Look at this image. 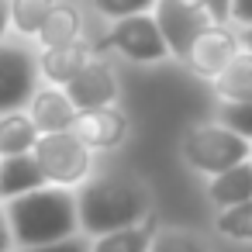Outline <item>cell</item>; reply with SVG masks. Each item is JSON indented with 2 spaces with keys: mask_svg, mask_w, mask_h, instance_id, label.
I'll return each mask as SVG.
<instances>
[{
  "mask_svg": "<svg viewBox=\"0 0 252 252\" xmlns=\"http://www.w3.org/2000/svg\"><path fill=\"white\" fill-rule=\"evenodd\" d=\"M7 221H11L14 242H21V245H42V242L66 238L80 224L76 197H69L56 183L52 187H35L28 193L11 197Z\"/></svg>",
  "mask_w": 252,
  "mask_h": 252,
  "instance_id": "obj_1",
  "label": "cell"
},
{
  "mask_svg": "<svg viewBox=\"0 0 252 252\" xmlns=\"http://www.w3.org/2000/svg\"><path fill=\"white\" fill-rule=\"evenodd\" d=\"M76 214L90 235H104L114 228L138 224L149 214V193L138 180H128V176L97 180L83 187V193L76 197Z\"/></svg>",
  "mask_w": 252,
  "mask_h": 252,
  "instance_id": "obj_2",
  "label": "cell"
},
{
  "mask_svg": "<svg viewBox=\"0 0 252 252\" xmlns=\"http://www.w3.org/2000/svg\"><path fill=\"white\" fill-rule=\"evenodd\" d=\"M35 159L45 173L49 183L56 187H73L90 173V145L73 131H42L35 142Z\"/></svg>",
  "mask_w": 252,
  "mask_h": 252,
  "instance_id": "obj_3",
  "label": "cell"
},
{
  "mask_svg": "<svg viewBox=\"0 0 252 252\" xmlns=\"http://www.w3.org/2000/svg\"><path fill=\"white\" fill-rule=\"evenodd\" d=\"M183 156L190 166H197L204 173H221V169L249 159L252 145L228 125H204V128H190L183 135Z\"/></svg>",
  "mask_w": 252,
  "mask_h": 252,
  "instance_id": "obj_4",
  "label": "cell"
},
{
  "mask_svg": "<svg viewBox=\"0 0 252 252\" xmlns=\"http://www.w3.org/2000/svg\"><path fill=\"white\" fill-rule=\"evenodd\" d=\"M38 83V59L11 42H0V114L18 111L35 97Z\"/></svg>",
  "mask_w": 252,
  "mask_h": 252,
  "instance_id": "obj_5",
  "label": "cell"
},
{
  "mask_svg": "<svg viewBox=\"0 0 252 252\" xmlns=\"http://www.w3.org/2000/svg\"><path fill=\"white\" fill-rule=\"evenodd\" d=\"M156 21L162 28V38H166L169 52L180 56V59H187L193 42L204 35V28L214 25L204 7H193L187 0H156Z\"/></svg>",
  "mask_w": 252,
  "mask_h": 252,
  "instance_id": "obj_6",
  "label": "cell"
},
{
  "mask_svg": "<svg viewBox=\"0 0 252 252\" xmlns=\"http://www.w3.org/2000/svg\"><path fill=\"white\" fill-rule=\"evenodd\" d=\"M118 52H125L128 59H138V63H156L169 52L166 38H162V28L156 18H149L145 11L142 14H128V18H118L111 38H107Z\"/></svg>",
  "mask_w": 252,
  "mask_h": 252,
  "instance_id": "obj_7",
  "label": "cell"
},
{
  "mask_svg": "<svg viewBox=\"0 0 252 252\" xmlns=\"http://www.w3.org/2000/svg\"><path fill=\"white\" fill-rule=\"evenodd\" d=\"M66 94L69 100L76 104V111H87V107H104V104H114L118 97V80L111 73L107 63H87L69 83H66Z\"/></svg>",
  "mask_w": 252,
  "mask_h": 252,
  "instance_id": "obj_8",
  "label": "cell"
},
{
  "mask_svg": "<svg viewBox=\"0 0 252 252\" xmlns=\"http://www.w3.org/2000/svg\"><path fill=\"white\" fill-rule=\"evenodd\" d=\"M73 131L90 145V149H114L125 131H128V121L118 107L104 104V107H87V111H76V121H73Z\"/></svg>",
  "mask_w": 252,
  "mask_h": 252,
  "instance_id": "obj_9",
  "label": "cell"
},
{
  "mask_svg": "<svg viewBox=\"0 0 252 252\" xmlns=\"http://www.w3.org/2000/svg\"><path fill=\"white\" fill-rule=\"evenodd\" d=\"M235 49H238V42L224 25H207L204 35L193 42L187 63H190V69H197L204 76H218L228 66V59L235 56Z\"/></svg>",
  "mask_w": 252,
  "mask_h": 252,
  "instance_id": "obj_10",
  "label": "cell"
},
{
  "mask_svg": "<svg viewBox=\"0 0 252 252\" xmlns=\"http://www.w3.org/2000/svg\"><path fill=\"white\" fill-rule=\"evenodd\" d=\"M45 173L35 159V152H18V156H4L0 162V197H18V193H28L35 187H45Z\"/></svg>",
  "mask_w": 252,
  "mask_h": 252,
  "instance_id": "obj_11",
  "label": "cell"
},
{
  "mask_svg": "<svg viewBox=\"0 0 252 252\" xmlns=\"http://www.w3.org/2000/svg\"><path fill=\"white\" fill-rule=\"evenodd\" d=\"M32 121L38 131H66L76 121V104L69 100L66 90H35Z\"/></svg>",
  "mask_w": 252,
  "mask_h": 252,
  "instance_id": "obj_12",
  "label": "cell"
},
{
  "mask_svg": "<svg viewBox=\"0 0 252 252\" xmlns=\"http://www.w3.org/2000/svg\"><path fill=\"white\" fill-rule=\"evenodd\" d=\"M87 63H90L87 45H80V42H66V45H49V49L42 52V59H38V69L45 73L49 83L66 87V83H69Z\"/></svg>",
  "mask_w": 252,
  "mask_h": 252,
  "instance_id": "obj_13",
  "label": "cell"
},
{
  "mask_svg": "<svg viewBox=\"0 0 252 252\" xmlns=\"http://www.w3.org/2000/svg\"><path fill=\"white\" fill-rule=\"evenodd\" d=\"M249 197H252V162L249 159L221 169L211 183V200L218 207H231V204H242Z\"/></svg>",
  "mask_w": 252,
  "mask_h": 252,
  "instance_id": "obj_14",
  "label": "cell"
},
{
  "mask_svg": "<svg viewBox=\"0 0 252 252\" xmlns=\"http://www.w3.org/2000/svg\"><path fill=\"white\" fill-rule=\"evenodd\" d=\"M38 135L42 131L35 128L32 114H21V107L18 111H4V118H0V156L32 152Z\"/></svg>",
  "mask_w": 252,
  "mask_h": 252,
  "instance_id": "obj_15",
  "label": "cell"
},
{
  "mask_svg": "<svg viewBox=\"0 0 252 252\" xmlns=\"http://www.w3.org/2000/svg\"><path fill=\"white\" fill-rule=\"evenodd\" d=\"M221 100H252V52H235L228 66L214 76Z\"/></svg>",
  "mask_w": 252,
  "mask_h": 252,
  "instance_id": "obj_16",
  "label": "cell"
},
{
  "mask_svg": "<svg viewBox=\"0 0 252 252\" xmlns=\"http://www.w3.org/2000/svg\"><path fill=\"white\" fill-rule=\"evenodd\" d=\"M76 35H80V11L73 4H52L49 18L38 28L42 45L45 49L49 45H66V42H76Z\"/></svg>",
  "mask_w": 252,
  "mask_h": 252,
  "instance_id": "obj_17",
  "label": "cell"
},
{
  "mask_svg": "<svg viewBox=\"0 0 252 252\" xmlns=\"http://www.w3.org/2000/svg\"><path fill=\"white\" fill-rule=\"evenodd\" d=\"M149 242H152V228L128 224V228L104 231L100 242L94 245V252H149Z\"/></svg>",
  "mask_w": 252,
  "mask_h": 252,
  "instance_id": "obj_18",
  "label": "cell"
},
{
  "mask_svg": "<svg viewBox=\"0 0 252 252\" xmlns=\"http://www.w3.org/2000/svg\"><path fill=\"white\" fill-rule=\"evenodd\" d=\"M7 4H11V25L25 35H38L56 0H7Z\"/></svg>",
  "mask_w": 252,
  "mask_h": 252,
  "instance_id": "obj_19",
  "label": "cell"
},
{
  "mask_svg": "<svg viewBox=\"0 0 252 252\" xmlns=\"http://www.w3.org/2000/svg\"><path fill=\"white\" fill-rule=\"evenodd\" d=\"M218 231L238 242H252V197L231 207H221L218 214Z\"/></svg>",
  "mask_w": 252,
  "mask_h": 252,
  "instance_id": "obj_20",
  "label": "cell"
},
{
  "mask_svg": "<svg viewBox=\"0 0 252 252\" xmlns=\"http://www.w3.org/2000/svg\"><path fill=\"white\" fill-rule=\"evenodd\" d=\"M221 121H224L231 131H238L242 138L252 142V100H224Z\"/></svg>",
  "mask_w": 252,
  "mask_h": 252,
  "instance_id": "obj_21",
  "label": "cell"
},
{
  "mask_svg": "<svg viewBox=\"0 0 252 252\" xmlns=\"http://www.w3.org/2000/svg\"><path fill=\"white\" fill-rule=\"evenodd\" d=\"M149 252H204V242L187 231H162V235H152Z\"/></svg>",
  "mask_w": 252,
  "mask_h": 252,
  "instance_id": "obj_22",
  "label": "cell"
},
{
  "mask_svg": "<svg viewBox=\"0 0 252 252\" xmlns=\"http://www.w3.org/2000/svg\"><path fill=\"white\" fill-rule=\"evenodd\" d=\"M156 7V0H97V11L107 18H128V14H142Z\"/></svg>",
  "mask_w": 252,
  "mask_h": 252,
  "instance_id": "obj_23",
  "label": "cell"
},
{
  "mask_svg": "<svg viewBox=\"0 0 252 252\" xmlns=\"http://www.w3.org/2000/svg\"><path fill=\"white\" fill-rule=\"evenodd\" d=\"M21 252H87V242L83 238H56V242H42V245H25Z\"/></svg>",
  "mask_w": 252,
  "mask_h": 252,
  "instance_id": "obj_24",
  "label": "cell"
},
{
  "mask_svg": "<svg viewBox=\"0 0 252 252\" xmlns=\"http://www.w3.org/2000/svg\"><path fill=\"white\" fill-rule=\"evenodd\" d=\"M207 14L214 25H224L231 18V0H207Z\"/></svg>",
  "mask_w": 252,
  "mask_h": 252,
  "instance_id": "obj_25",
  "label": "cell"
},
{
  "mask_svg": "<svg viewBox=\"0 0 252 252\" xmlns=\"http://www.w3.org/2000/svg\"><path fill=\"white\" fill-rule=\"evenodd\" d=\"M231 18L242 25H252V0H231Z\"/></svg>",
  "mask_w": 252,
  "mask_h": 252,
  "instance_id": "obj_26",
  "label": "cell"
},
{
  "mask_svg": "<svg viewBox=\"0 0 252 252\" xmlns=\"http://www.w3.org/2000/svg\"><path fill=\"white\" fill-rule=\"evenodd\" d=\"M11 238H14V235H11V221L4 218V211H0V252L11 249Z\"/></svg>",
  "mask_w": 252,
  "mask_h": 252,
  "instance_id": "obj_27",
  "label": "cell"
},
{
  "mask_svg": "<svg viewBox=\"0 0 252 252\" xmlns=\"http://www.w3.org/2000/svg\"><path fill=\"white\" fill-rule=\"evenodd\" d=\"M7 25H11V4H7V0H0V38H4Z\"/></svg>",
  "mask_w": 252,
  "mask_h": 252,
  "instance_id": "obj_28",
  "label": "cell"
},
{
  "mask_svg": "<svg viewBox=\"0 0 252 252\" xmlns=\"http://www.w3.org/2000/svg\"><path fill=\"white\" fill-rule=\"evenodd\" d=\"M242 45L252 52V25H245V32H242Z\"/></svg>",
  "mask_w": 252,
  "mask_h": 252,
  "instance_id": "obj_29",
  "label": "cell"
},
{
  "mask_svg": "<svg viewBox=\"0 0 252 252\" xmlns=\"http://www.w3.org/2000/svg\"><path fill=\"white\" fill-rule=\"evenodd\" d=\"M187 4H193V7H204V11H207V0H187Z\"/></svg>",
  "mask_w": 252,
  "mask_h": 252,
  "instance_id": "obj_30",
  "label": "cell"
}]
</instances>
